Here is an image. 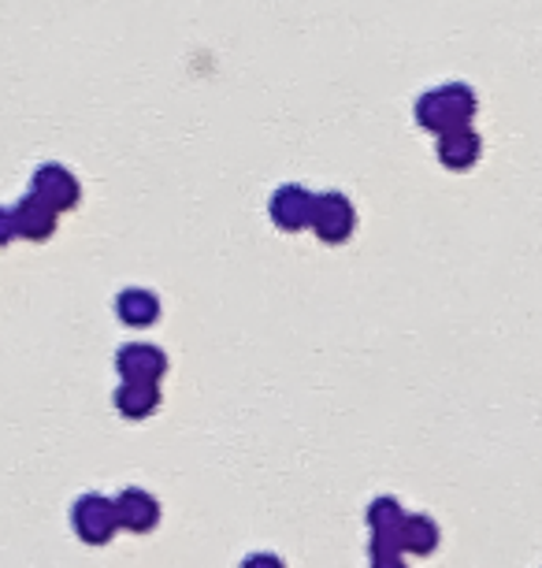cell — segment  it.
<instances>
[{
	"mask_svg": "<svg viewBox=\"0 0 542 568\" xmlns=\"http://www.w3.org/2000/svg\"><path fill=\"white\" fill-rule=\"evenodd\" d=\"M324 242H346L354 234V205L342 194H320L313 201V223Z\"/></svg>",
	"mask_w": 542,
	"mask_h": 568,
	"instance_id": "5b68a950",
	"label": "cell"
},
{
	"mask_svg": "<svg viewBox=\"0 0 542 568\" xmlns=\"http://www.w3.org/2000/svg\"><path fill=\"white\" fill-rule=\"evenodd\" d=\"M115 517H120V528L145 535L161 524V501L142 487H126L120 490V498H115Z\"/></svg>",
	"mask_w": 542,
	"mask_h": 568,
	"instance_id": "8992f818",
	"label": "cell"
},
{
	"mask_svg": "<svg viewBox=\"0 0 542 568\" xmlns=\"http://www.w3.org/2000/svg\"><path fill=\"white\" fill-rule=\"evenodd\" d=\"M115 368H120L123 383H161L167 372V353L153 342H126L115 353Z\"/></svg>",
	"mask_w": 542,
	"mask_h": 568,
	"instance_id": "3957f363",
	"label": "cell"
},
{
	"mask_svg": "<svg viewBox=\"0 0 542 568\" xmlns=\"http://www.w3.org/2000/svg\"><path fill=\"white\" fill-rule=\"evenodd\" d=\"M115 313H120L123 324L145 327V324H156V320H161V302H156L149 291H142V286H131V291H123L115 297Z\"/></svg>",
	"mask_w": 542,
	"mask_h": 568,
	"instance_id": "8fae6325",
	"label": "cell"
},
{
	"mask_svg": "<svg viewBox=\"0 0 542 568\" xmlns=\"http://www.w3.org/2000/svg\"><path fill=\"white\" fill-rule=\"evenodd\" d=\"M30 194L45 201L49 209H74L79 205V182H74L71 171H63L60 164H45L34 175V186H30Z\"/></svg>",
	"mask_w": 542,
	"mask_h": 568,
	"instance_id": "52a82bcc",
	"label": "cell"
},
{
	"mask_svg": "<svg viewBox=\"0 0 542 568\" xmlns=\"http://www.w3.org/2000/svg\"><path fill=\"white\" fill-rule=\"evenodd\" d=\"M475 112V101L464 85H442V90H431L428 98H420L417 104V120L428 126V131H461L469 123V115Z\"/></svg>",
	"mask_w": 542,
	"mask_h": 568,
	"instance_id": "6da1fadb",
	"label": "cell"
},
{
	"mask_svg": "<svg viewBox=\"0 0 542 568\" xmlns=\"http://www.w3.org/2000/svg\"><path fill=\"white\" fill-rule=\"evenodd\" d=\"M371 568H409L401 554H371Z\"/></svg>",
	"mask_w": 542,
	"mask_h": 568,
	"instance_id": "2e32d148",
	"label": "cell"
},
{
	"mask_svg": "<svg viewBox=\"0 0 542 568\" xmlns=\"http://www.w3.org/2000/svg\"><path fill=\"white\" fill-rule=\"evenodd\" d=\"M480 156V138H475L472 131H446L439 138V160L450 168H469L472 160Z\"/></svg>",
	"mask_w": 542,
	"mask_h": 568,
	"instance_id": "4fadbf2b",
	"label": "cell"
},
{
	"mask_svg": "<svg viewBox=\"0 0 542 568\" xmlns=\"http://www.w3.org/2000/svg\"><path fill=\"white\" fill-rule=\"evenodd\" d=\"M439 524H434L428 513H406V524H401V550L409 554H434V546H439Z\"/></svg>",
	"mask_w": 542,
	"mask_h": 568,
	"instance_id": "7c38bea8",
	"label": "cell"
},
{
	"mask_svg": "<svg viewBox=\"0 0 542 568\" xmlns=\"http://www.w3.org/2000/svg\"><path fill=\"white\" fill-rule=\"evenodd\" d=\"M115 409H120L126 420H145L161 409V387L156 383H123L115 390Z\"/></svg>",
	"mask_w": 542,
	"mask_h": 568,
	"instance_id": "9c48e42d",
	"label": "cell"
},
{
	"mask_svg": "<svg viewBox=\"0 0 542 568\" xmlns=\"http://www.w3.org/2000/svg\"><path fill=\"white\" fill-rule=\"evenodd\" d=\"M12 216H16V234H23V239H34V242L49 239L52 227H57V209H49L45 201L34 197V194H30L23 205L12 212Z\"/></svg>",
	"mask_w": 542,
	"mask_h": 568,
	"instance_id": "30bf717a",
	"label": "cell"
},
{
	"mask_svg": "<svg viewBox=\"0 0 542 568\" xmlns=\"http://www.w3.org/2000/svg\"><path fill=\"white\" fill-rule=\"evenodd\" d=\"M313 201H316V194H308L301 186H279L272 194L268 212L283 231H301L313 223Z\"/></svg>",
	"mask_w": 542,
	"mask_h": 568,
	"instance_id": "ba28073f",
	"label": "cell"
},
{
	"mask_svg": "<svg viewBox=\"0 0 542 568\" xmlns=\"http://www.w3.org/2000/svg\"><path fill=\"white\" fill-rule=\"evenodd\" d=\"M242 568H286V561L279 554H268V550H257L249 554L246 561H242Z\"/></svg>",
	"mask_w": 542,
	"mask_h": 568,
	"instance_id": "5bb4252c",
	"label": "cell"
},
{
	"mask_svg": "<svg viewBox=\"0 0 542 568\" xmlns=\"http://www.w3.org/2000/svg\"><path fill=\"white\" fill-rule=\"evenodd\" d=\"M401 524H406V509L398 506L390 495L376 498L368 506V531L371 554H401Z\"/></svg>",
	"mask_w": 542,
	"mask_h": 568,
	"instance_id": "277c9868",
	"label": "cell"
},
{
	"mask_svg": "<svg viewBox=\"0 0 542 568\" xmlns=\"http://www.w3.org/2000/svg\"><path fill=\"white\" fill-rule=\"evenodd\" d=\"M12 239H16V216L0 209V245H8Z\"/></svg>",
	"mask_w": 542,
	"mask_h": 568,
	"instance_id": "9a60e30c",
	"label": "cell"
},
{
	"mask_svg": "<svg viewBox=\"0 0 542 568\" xmlns=\"http://www.w3.org/2000/svg\"><path fill=\"white\" fill-rule=\"evenodd\" d=\"M71 528L86 546H109L120 531V517H115V501L104 495H82L71 506Z\"/></svg>",
	"mask_w": 542,
	"mask_h": 568,
	"instance_id": "7a4b0ae2",
	"label": "cell"
}]
</instances>
